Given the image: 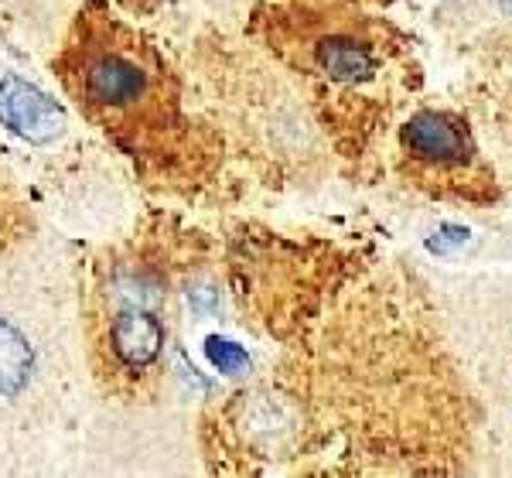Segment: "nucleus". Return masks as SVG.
<instances>
[{
	"label": "nucleus",
	"instance_id": "f257e3e1",
	"mask_svg": "<svg viewBox=\"0 0 512 478\" xmlns=\"http://www.w3.org/2000/svg\"><path fill=\"white\" fill-rule=\"evenodd\" d=\"M62 69L82 110L134 151L178 123V100L161 59L117 21L82 14Z\"/></svg>",
	"mask_w": 512,
	"mask_h": 478
},
{
	"label": "nucleus",
	"instance_id": "f03ea898",
	"mask_svg": "<svg viewBox=\"0 0 512 478\" xmlns=\"http://www.w3.org/2000/svg\"><path fill=\"white\" fill-rule=\"evenodd\" d=\"M164 294L158 284H144L137 274H120L110 280V308L103 311L99 349L106 352L103 369L117 386H137L158 369L164 352V321L158 308Z\"/></svg>",
	"mask_w": 512,
	"mask_h": 478
},
{
	"label": "nucleus",
	"instance_id": "7ed1b4c3",
	"mask_svg": "<svg viewBox=\"0 0 512 478\" xmlns=\"http://www.w3.org/2000/svg\"><path fill=\"white\" fill-rule=\"evenodd\" d=\"M0 123L28 144H52L65 134L62 106L18 76L0 79Z\"/></svg>",
	"mask_w": 512,
	"mask_h": 478
},
{
	"label": "nucleus",
	"instance_id": "20e7f679",
	"mask_svg": "<svg viewBox=\"0 0 512 478\" xmlns=\"http://www.w3.org/2000/svg\"><path fill=\"white\" fill-rule=\"evenodd\" d=\"M403 144L420 161L458 164L468 158V137L444 113H417L403 130Z\"/></svg>",
	"mask_w": 512,
	"mask_h": 478
},
{
	"label": "nucleus",
	"instance_id": "39448f33",
	"mask_svg": "<svg viewBox=\"0 0 512 478\" xmlns=\"http://www.w3.org/2000/svg\"><path fill=\"white\" fill-rule=\"evenodd\" d=\"M35 352L11 321H0V397H18L28 386Z\"/></svg>",
	"mask_w": 512,
	"mask_h": 478
},
{
	"label": "nucleus",
	"instance_id": "423d86ee",
	"mask_svg": "<svg viewBox=\"0 0 512 478\" xmlns=\"http://www.w3.org/2000/svg\"><path fill=\"white\" fill-rule=\"evenodd\" d=\"M318 62L321 69L328 72L332 79L342 82H355V79H366L373 72V55L366 52L362 45H355L349 38H332L318 48Z\"/></svg>",
	"mask_w": 512,
	"mask_h": 478
},
{
	"label": "nucleus",
	"instance_id": "0eeeda50",
	"mask_svg": "<svg viewBox=\"0 0 512 478\" xmlns=\"http://www.w3.org/2000/svg\"><path fill=\"white\" fill-rule=\"evenodd\" d=\"M21 226H24V209L18 202V192H14L7 171H0V253L18 239Z\"/></svg>",
	"mask_w": 512,
	"mask_h": 478
},
{
	"label": "nucleus",
	"instance_id": "6e6552de",
	"mask_svg": "<svg viewBox=\"0 0 512 478\" xmlns=\"http://www.w3.org/2000/svg\"><path fill=\"white\" fill-rule=\"evenodd\" d=\"M205 352H209V359H212V366L219 369V373H229V376H236V373H243L246 369V352L239 349L236 342H229V339H209L205 342Z\"/></svg>",
	"mask_w": 512,
	"mask_h": 478
},
{
	"label": "nucleus",
	"instance_id": "1a4fd4ad",
	"mask_svg": "<svg viewBox=\"0 0 512 478\" xmlns=\"http://www.w3.org/2000/svg\"><path fill=\"white\" fill-rule=\"evenodd\" d=\"M468 239V229L461 226H444L441 239H431V250H451V246H461Z\"/></svg>",
	"mask_w": 512,
	"mask_h": 478
}]
</instances>
